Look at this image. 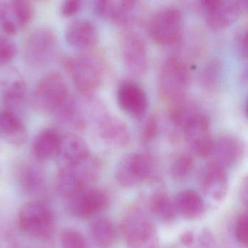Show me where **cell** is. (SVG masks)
<instances>
[{"label": "cell", "instance_id": "obj_1", "mask_svg": "<svg viewBox=\"0 0 248 248\" xmlns=\"http://www.w3.org/2000/svg\"><path fill=\"white\" fill-rule=\"evenodd\" d=\"M102 164L98 156L91 155L80 162L60 166L55 179V189L66 200L79 191L91 187L101 175Z\"/></svg>", "mask_w": 248, "mask_h": 248}, {"label": "cell", "instance_id": "obj_2", "mask_svg": "<svg viewBox=\"0 0 248 248\" xmlns=\"http://www.w3.org/2000/svg\"><path fill=\"white\" fill-rule=\"evenodd\" d=\"M64 66L74 85L84 96L92 95L104 80V63L92 50L66 58Z\"/></svg>", "mask_w": 248, "mask_h": 248}, {"label": "cell", "instance_id": "obj_3", "mask_svg": "<svg viewBox=\"0 0 248 248\" xmlns=\"http://www.w3.org/2000/svg\"><path fill=\"white\" fill-rule=\"evenodd\" d=\"M120 229L127 248H159L156 227L141 207H131L124 213Z\"/></svg>", "mask_w": 248, "mask_h": 248}, {"label": "cell", "instance_id": "obj_4", "mask_svg": "<svg viewBox=\"0 0 248 248\" xmlns=\"http://www.w3.org/2000/svg\"><path fill=\"white\" fill-rule=\"evenodd\" d=\"M18 223L27 236L40 242L52 240L56 229L54 213L43 200L25 203L18 213Z\"/></svg>", "mask_w": 248, "mask_h": 248}, {"label": "cell", "instance_id": "obj_5", "mask_svg": "<svg viewBox=\"0 0 248 248\" xmlns=\"http://www.w3.org/2000/svg\"><path fill=\"white\" fill-rule=\"evenodd\" d=\"M190 84L189 71L178 58L167 59L161 68L158 90L161 98L168 104L186 97Z\"/></svg>", "mask_w": 248, "mask_h": 248}, {"label": "cell", "instance_id": "obj_6", "mask_svg": "<svg viewBox=\"0 0 248 248\" xmlns=\"http://www.w3.org/2000/svg\"><path fill=\"white\" fill-rule=\"evenodd\" d=\"M69 85L57 72L46 74L37 82L31 95V105L43 113H54L69 98Z\"/></svg>", "mask_w": 248, "mask_h": 248}, {"label": "cell", "instance_id": "obj_7", "mask_svg": "<svg viewBox=\"0 0 248 248\" xmlns=\"http://www.w3.org/2000/svg\"><path fill=\"white\" fill-rule=\"evenodd\" d=\"M182 13L173 5L158 10L151 18L148 31L151 38L159 45L175 44L182 36Z\"/></svg>", "mask_w": 248, "mask_h": 248}, {"label": "cell", "instance_id": "obj_8", "mask_svg": "<svg viewBox=\"0 0 248 248\" xmlns=\"http://www.w3.org/2000/svg\"><path fill=\"white\" fill-rule=\"evenodd\" d=\"M58 47V38L52 29L38 27L30 33L23 47L26 63L33 67H40L48 63Z\"/></svg>", "mask_w": 248, "mask_h": 248}, {"label": "cell", "instance_id": "obj_9", "mask_svg": "<svg viewBox=\"0 0 248 248\" xmlns=\"http://www.w3.org/2000/svg\"><path fill=\"white\" fill-rule=\"evenodd\" d=\"M155 161L149 154L136 152L124 156L116 171V179L121 186H137L155 176Z\"/></svg>", "mask_w": 248, "mask_h": 248}, {"label": "cell", "instance_id": "obj_10", "mask_svg": "<svg viewBox=\"0 0 248 248\" xmlns=\"http://www.w3.org/2000/svg\"><path fill=\"white\" fill-rule=\"evenodd\" d=\"M247 5L246 1L205 0L200 2L206 22L214 30H222L236 22Z\"/></svg>", "mask_w": 248, "mask_h": 248}, {"label": "cell", "instance_id": "obj_11", "mask_svg": "<svg viewBox=\"0 0 248 248\" xmlns=\"http://www.w3.org/2000/svg\"><path fill=\"white\" fill-rule=\"evenodd\" d=\"M182 130L184 139L192 153L200 157L211 156L214 138L212 134L210 119L205 114H197Z\"/></svg>", "mask_w": 248, "mask_h": 248}, {"label": "cell", "instance_id": "obj_12", "mask_svg": "<svg viewBox=\"0 0 248 248\" xmlns=\"http://www.w3.org/2000/svg\"><path fill=\"white\" fill-rule=\"evenodd\" d=\"M67 208L73 217L88 219L104 211L108 207L109 198L100 188H85L68 199Z\"/></svg>", "mask_w": 248, "mask_h": 248}, {"label": "cell", "instance_id": "obj_13", "mask_svg": "<svg viewBox=\"0 0 248 248\" xmlns=\"http://www.w3.org/2000/svg\"><path fill=\"white\" fill-rule=\"evenodd\" d=\"M94 117L97 131L104 143L116 149L128 146L131 135L127 124L121 119L103 111H94Z\"/></svg>", "mask_w": 248, "mask_h": 248}, {"label": "cell", "instance_id": "obj_14", "mask_svg": "<svg viewBox=\"0 0 248 248\" xmlns=\"http://www.w3.org/2000/svg\"><path fill=\"white\" fill-rule=\"evenodd\" d=\"M122 57L126 69L132 75L141 76L147 71L149 55L141 37L134 32L123 36L121 43Z\"/></svg>", "mask_w": 248, "mask_h": 248}, {"label": "cell", "instance_id": "obj_15", "mask_svg": "<svg viewBox=\"0 0 248 248\" xmlns=\"http://www.w3.org/2000/svg\"><path fill=\"white\" fill-rule=\"evenodd\" d=\"M117 100L120 108L135 119L143 117L147 112L149 100L143 88L133 80H124L119 85Z\"/></svg>", "mask_w": 248, "mask_h": 248}, {"label": "cell", "instance_id": "obj_16", "mask_svg": "<svg viewBox=\"0 0 248 248\" xmlns=\"http://www.w3.org/2000/svg\"><path fill=\"white\" fill-rule=\"evenodd\" d=\"M145 183L149 186V191H146L145 200L151 213L164 221L173 220L178 213L173 200L164 190L161 180L155 175Z\"/></svg>", "mask_w": 248, "mask_h": 248}, {"label": "cell", "instance_id": "obj_17", "mask_svg": "<svg viewBox=\"0 0 248 248\" xmlns=\"http://www.w3.org/2000/svg\"><path fill=\"white\" fill-rule=\"evenodd\" d=\"M200 184L203 193L216 202L223 201L229 190L226 168L220 164L211 161L202 172Z\"/></svg>", "mask_w": 248, "mask_h": 248}, {"label": "cell", "instance_id": "obj_18", "mask_svg": "<svg viewBox=\"0 0 248 248\" xmlns=\"http://www.w3.org/2000/svg\"><path fill=\"white\" fill-rule=\"evenodd\" d=\"M65 38L68 44L82 52L90 51L99 40L98 29L89 20L78 19L71 22L66 29Z\"/></svg>", "mask_w": 248, "mask_h": 248}, {"label": "cell", "instance_id": "obj_19", "mask_svg": "<svg viewBox=\"0 0 248 248\" xmlns=\"http://www.w3.org/2000/svg\"><path fill=\"white\" fill-rule=\"evenodd\" d=\"M18 184L21 189L34 197L43 200L47 192V179L43 168L34 162H25L18 171Z\"/></svg>", "mask_w": 248, "mask_h": 248}, {"label": "cell", "instance_id": "obj_20", "mask_svg": "<svg viewBox=\"0 0 248 248\" xmlns=\"http://www.w3.org/2000/svg\"><path fill=\"white\" fill-rule=\"evenodd\" d=\"M245 146L241 139L232 134H223L214 139L211 156L213 161L226 167L238 163L243 157Z\"/></svg>", "mask_w": 248, "mask_h": 248}, {"label": "cell", "instance_id": "obj_21", "mask_svg": "<svg viewBox=\"0 0 248 248\" xmlns=\"http://www.w3.org/2000/svg\"><path fill=\"white\" fill-rule=\"evenodd\" d=\"M136 2L131 0H101L95 2L94 11L98 16L124 24L133 18Z\"/></svg>", "mask_w": 248, "mask_h": 248}, {"label": "cell", "instance_id": "obj_22", "mask_svg": "<svg viewBox=\"0 0 248 248\" xmlns=\"http://www.w3.org/2000/svg\"><path fill=\"white\" fill-rule=\"evenodd\" d=\"M62 140V133L56 129L47 128L40 131L32 143V152L35 159L38 162L57 159Z\"/></svg>", "mask_w": 248, "mask_h": 248}, {"label": "cell", "instance_id": "obj_23", "mask_svg": "<svg viewBox=\"0 0 248 248\" xmlns=\"http://www.w3.org/2000/svg\"><path fill=\"white\" fill-rule=\"evenodd\" d=\"M91 154L89 146L83 138L72 132L62 134V146L57 159L60 166L80 162Z\"/></svg>", "mask_w": 248, "mask_h": 248}, {"label": "cell", "instance_id": "obj_24", "mask_svg": "<svg viewBox=\"0 0 248 248\" xmlns=\"http://www.w3.org/2000/svg\"><path fill=\"white\" fill-rule=\"evenodd\" d=\"M0 137L12 146L25 144L28 133L21 117L11 111H0Z\"/></svg>", "mask_w": 248, "mask_h": 248}, {"label": "cell", "instance_id": "obj_25", "mask_svg": "<svg viewBox=\"0 0 248 248\" xmlns=\"http://www.w3.org/2000/svg\"><path fill=\"white\" fill-rule=\"evenodd\" d=\"M62 125L74 131H80L86 127V118L80 104L72 95L54 112Z\"/></svg>", "mask_w": 248, "mask_h": 248}, {"label": "cell", "instance_id": "obj_26", "mask_svg": "<svg viewBox=\"0 0 248 248\" xmlns=\"http://www.w3.org/2000/svg\"><path fill=\"white\" fill-rule=\"evenodd\" d=\"M177 213L188 220L200 217L205 209L204 200L194 190H184L178 193L173 200Z\"/></svg>", "mask_w": 248, "mask_h": 248}, {"label": "cell", "instance_id": "obj_27", "mask_svg": "<svg viewBox=\"0 0 248 248\" xmlns=\"http://www.w3.org/2000/svg\"><path fill=\"white\" fill-rule=\"evenodd\" d=\"M27 86L23 79H16L5 85L2 91L3 110L20 115L27 99Z\"/></svg>", "mask_w": 248, "mask_h": 248}, {"label": "cell", "instance_id": "obj_28", "mask_svg": "<svg viewBox=\"0 0 248 248\" xmlns=\"http://www.w3.org/2000/svg\"><path fill=\"white\" fill-rule=\"evenodd\" d=\"M91 234L94 244L99 248H110L117 240V231L108 217L95 219L91 223Z\"/></svg>", "mask_w": 248, "mask_h": 248}, {"label": "cell", "instance_id": "obj_29", "mask_svg": "<svg viewBox=\"0 0 248 248\" xmlns=\"http://www.w3.org/2000/svg\"><path fill=\"white\" fill-rule=\"evenodd\" d=\"M200 113L196 103L187 96L169 104L170 119L175 126L181 129Z\"/></svg>", "mask_w": 248, "mask_h": 248}, {"label": "cell", "instance_id": "obj_30", "mask_svg": "<svg viewBox=\"0 0 248 248\" xmlns=\"http://www.w3.org/2000/svg\"><path fill=\"white\" fill-rule=\"evenodd\" d=\"M0 27L10 35H15L24 30L14 1H0Z\"/></svg>", "mask_w": 248, "mask_h": 248}, {"label": "cell", "instance_id": "obj_31", "mask_svg": "<svg viewBox=\"0 0 248 248\" xmlns=\"http://www.w3.org/2000/svg\"><path fill=\"white\" fill-rule=\"evenodd\" d=\"M223 76V66L218 59H212L203 68L200 75L202 86L209 92L218 88Z\"/></svg>", "mask_w": 248, "mask_h": 248}, {"label": "cell", "instance_id": "obj_32", "mask_svg": "<svg viewBox=\"0 0 248 248\" xmlns=\"http://www.w3.org/2000/svg\"><path fill=\"white\" fill-rule=\"evenodd\" d=\"M194 166V159L191 155L188 153H180L172 159L170 165V173L173 179L183 181L189 176Z\"/></svg>", "mask_w": 248, "mask_h": 248}, {"label": "cell", "instance_id": "obj_33", "mask_svg": "<svg viewBox=\"0 0 248 248\" xmlns=\"http://www.w3.org/2000/svg\"><path fill=\"white\" fill-rule=\"evenodd\" d=\"M61 248H89V244L85 236L79 231L72 228H66L59 236Z\"/></svg>", "mask_w": 248, "mask_h": 248}, {"label": "cell", "instance_id": "obj_34", "mask_svg": "<svg viewBox=\"0 0 248 248\" xmlns=\"http://www.w3.org/2000/svg\"><path fill=\"white\" fill-rule=\"evenodd\" d=\"M17 46L12 39L0 35V67L6 66L15 59Z\"/></svg>", "mask_w": 248, "mask_h": 248}, {"label": "cell", "instance_id": "obj_35", "mask_svg": "<svg viewBox=\"0 0 248 248\" xmlns=\"http://www.w3.org/2000/svg\"><path fill=\"white\" fill-rule=\"evenodd\" d=\"M234 235L238 242L246 246L248 242V216L244 212L238 217L235 225Z\"/></svg>", "mask_w": 248, "mask_h": 248}, {"label": "cell", "instance_id": "obj_36", "mask_svg": "<svg viewBox=\"0 0 248 248\" xmlns=\"http://www.w3.org/2000/svg\"><path fill=\"white\" fill-rule=\"evenodd\" d=\"M158 131H159V125H158L156 117L153 116L149 117L143 127L141 136H140V141L143 144H147L153 141L157 136Z\"/></svg>", "mask_w": 248, "mask_h": 248}, {"label": "cell", "instance_id": "obj_37", "mask_svg": "<svg viewBox=\"0 0 248 248\" xmlns=\"http://www.w3.org/2000/svg\"><path fill=\"white\" fill-rule=\"evenodd\" d=\"M214 235L209 229H204L199 235L195 248H216Z\"/></svg>", "mask_w": 248, "mask_h": 248}, {"label": "cell", "instance_id": "obj_38", "mask_svg": "<svg viewBox=\"0 0 248 248\" xmlns=\"http://www.w3.org/2000/svg\"><path fill=\"white\" fill-rule=\"evenodd\" d=\"M82 2L79 0H68L61 7V14L63 17H72L79 13L82 8Z\"/></svg>", "mask_w": 248, "mask_h": 248}, {"label": "cell", "instance_id": "obj_39", "mask_svg": "<svg viewBox=\"0 0 248 248\" xmlns=\"http://www.w3.org/2000/svg\"><path fill=\"white\" fill-rule=\"evenodd\" d=\"M236 47L241 56L247 57L248 54V45H247V30L244 29L239 31L236 36Z\"/></svg>", "mask_w": 248, "mask_h": 248}, {"label": "cell", "instance_id": "obj_40", "mask_svg": "<svg viewBox=\"0 0 248 248\" xmlns=\"http://www.w3.org/2000/svg\"><path fill=\"white\" fill-rule=\"evenodd\" d=\"M180 241L184 246H192L195 243V235L191 231H186L181 235Z\"/></svg>", "mask_w": 248, "mask_h": 248}, {"label": "cell", "instance_id": "obj_41", "mask_svg": "<svg viewBox=\"0 0 248 248\" xmlns=\"http://www.w3.org/2000/svg\"><path fill=\"white\" fill-rule=\"evenodd\" d=\"M248 178L247 177H245V178L242 179V183H241L240 185V193H241V197H242V200L245 202V204H248Z\"/></svg>", "mask_w": 248, "mask_h": 248}, {"label": "cell", "instance_id": "obj_42", "mask_svg": "<svg viewBox=\"0 0 248 248\" xmlns=\"http://www.w3.org/2000/svg\"><path fill=\"white\" fill-rule=\"evenodd\" d=\"M12 248H53V242L52 240L47 241V242H43L41 243V245L38 247H27V248H19V247H17L16 245L15 246L12 247Z\"/></svg>", "mask_w": 248, "mask_h": 248}, {"label": "cell", "instance_id": "obj_43", "mask_svg": "<svg viewBox=\"0 0 248 248\" xmlns=\"http://www.w3.org/2000/svg\"></svg>", "mask_w": 248, "mask_h": 248}]
</instances>
